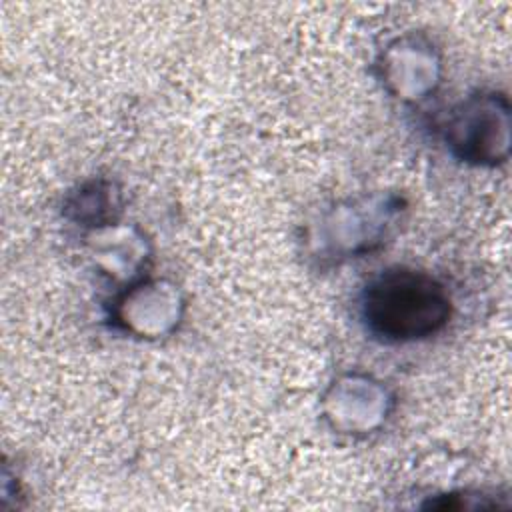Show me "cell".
<instances>
[{
    "instance_id": "6da1fadb",
    "label": "cell",
    "mask_w": 512,
    "mask_h": 512,
    "mask_svg": "<svg viewBox=\"0 0 512 512\" xmlns=\"http://www.w3.org/2000/svg\"><path fill=\"white\" fill-rule=\"evenodd\" d=\"M362 320L386 342H412L438 332L450 318V296L428 272L390 268L362 292Z\"/></svg>"
}]
</instances>
